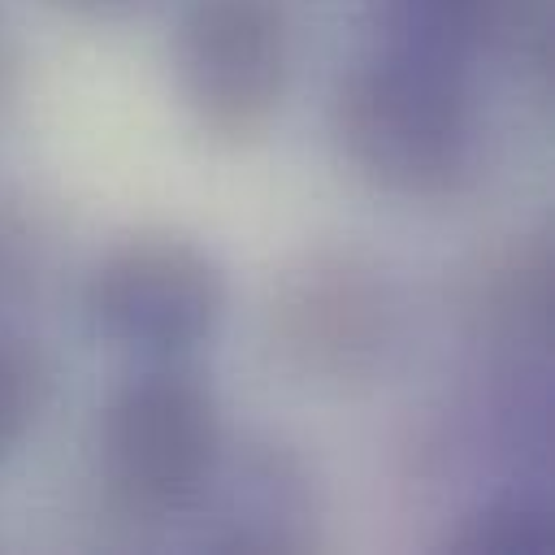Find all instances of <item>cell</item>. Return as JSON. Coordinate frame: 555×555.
<instances>
[{
  "instance_id": "obj_3",
  "label": "cell",
  "mask_w": 555,
  "mask_h": 555,
  "mask_svg": "<svg viewBox=\"0 0 555 555\" xmlns=\"http://www.w3.org/2000/svg\"><path fill=\"white\" fill-rule=\"evenodd\" d=\"M225 312L217 260L178 234H134L100 256L87 278V321L113 347L178 360L212 338Z\"/></svg>"
},
{
  "instance_id": "obj_4",
  "label": "cell",
  "mask_w": 555,
  "mask_h": 555,
  "mask_svg": "<svg viewBox=\"0 0 555 555\" xmlns=\"http://www.w3.org/2000/svg\"><path fill=\"white\" fill-rule=\"evenodd\" d=\"M173 74L191 117L225 139H256L286 95L291 52L269 0H191L173 35Z\"/></svg>"
},
{
  "instance_id": "obj_1",
  "label": "cell",
  "mask_w": 555,
  "mask_h": 555,
  "mask_svg": "<svg viewBox=\"0 0 555 555\" xmlns=\"http://www.w3.org/2000/svg\"><path fill=\"white\" fill-rule=\"evenodd\" d=\"M334 126L347 160L403 195L451 191L477 156V108L464 69L395 43H377L347 69Z\"/></svg>"
},
{
  "instance_id": "obj_7",
  "label": "cell",
  "mask_w": 555,
  "mask_h": 555,
  "mask_svg": "<svg viewBox=\"0 0 555 555\" xmlns=\"http://www.w3.org/2000/svg\"><path fill=\"white\" fill-rule=\"evenodd\" d=\"M382 43L434 56L468 74V65L533 26V0H386Z\"/></svg>"
},
{
  "instance_id": "obj_6",
  "label": "cell",
  "mask_w": 555,
  "mask_h": 555,
  "mask_svg": "<svg viewBox=\"0 0 555 555\" xmlns=\"http://www.w3.org/2000/svg\"><path fill=\"white\" fill-rule=\"evenodd\" d=\"M191 512L208 516L199 542L212 551H299L312 542V486L286 447L243 451L238 464H225L221 451Z\"/></svg>"
},
{
  "instance_id": "obj_12",
  "label": "cell",
  "mask_w": 555,
  "mask_h": 555,
  "mask_svg": "<svg viewBox=\"0 0 555 555\" xmlns=\"http://www.w3.org/2000/svg\"><path fill=\"white\" fill-rule=\"evenodd\" d=\"M9 91H13V52H9V43L0 35V108L9 104Z\"/></svg>"
},
{
  "instance_id": "obj_11",
  "label": "cell",
  "mask_w": 555,
  "mask_h": 555,
  "mask_svg": "<svg viewBox=\"0 0 555 555\" xmlns=\"http://www.w3.org/2000/svg\"><path fill=\"white\" fill-rule=\"evenodd\" d=\"M65 9H78V13H117V9H130L134 0H56Z\"/></svg>"
},
{
  "instance_id": "obj_8",
  "label": "cell",
  "mask_w": 555,
  "mask_h": 555,
  "mask_svg": "<svg viewBox=\"0 0 555 555\" xmlns=\"http://www.w3.org/2000/svg\"><path fill=\"white\" fill-rule=\"evenodd\" d=\"M551 542V507L529 490H503L460 516V525L442 538L447 551L468 555H516L542 551Z\"/></svg>"
},
{
  "instance_id": "obj_5",
  "label": "cell",
  "mask_w": 555,
  "mask_h": 555,
  "mask_svg": "<svg viewBox=\"0 0 555 555\" xmlns=\"http://www.w3.org/2000/svg\"><path fill=\"white\" fill-rule=\"evenodd\" d=\"M278 334L317 373H356L373 364L390 334V304L369 269L347 260L308 264L278 304Z\"/></svg>"
},
{
  "instance_id": "obj_9",
  "label": "cell",
  "mask_w": 555,
  "mask_h": 555,
  "mask_svg": "<svg viewBox=\"0 0 555 555\" xmlns=\"http://www.w3.org/2000/svg\"><path fill=\"white\" fill-rule=\"evenodd\" d=\"M48 399V369L35 347L0 334V455L13 451Z\"/></svg>"
},
{
  "instance_id": "obj_2",
  "label": "cell",
  "mask_w": 555,
  "mask_h": 555,
  "mask_svg": "<svg viewBox=\"0 0 555 555\" xmlns=\"http://www.w3.org/2000/svg\"><path fill=\"white\" fill-rule=\"evenodd\" d=\"M104 477L134 516H182L221 460L212 390L178 360H152L126 377L100 421Z\"/></svg>"
},
{
  "instance_id": "obj_10",
  "label": "cell",
  "mask_w": 555,
  "mask_h": 555,
  "mask_svg": "<svg viewBox=\"0 0 555 555\" xmlns=\"http://www.w3.org/2000/svg\"><path fill=\"white\" fill-rule=\"evenodd\" d=\"M39 273V238L30 221L0 199V308H13L30 295Z\"/></svg>"
}]
</instances>
